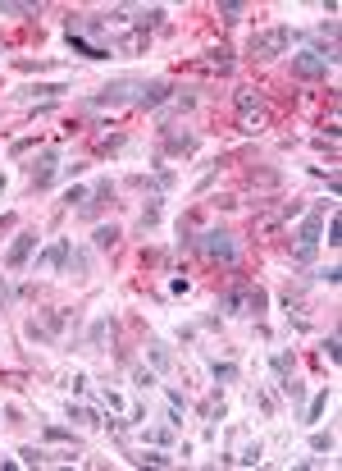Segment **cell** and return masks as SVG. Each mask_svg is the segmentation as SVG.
<instances>
[{"instance_id":"4316f807","label":"cell","mask_w":342,"mask_h":471,"mask_svg":"<svg viewBox=\"0 0 342 471\" xmlns=\"http://www.w3.org/2000/svg\"><path fill=\"white\" fill-rule=\"evenodd\" d=\"M342 243V220L334 215V220H329V247H338Z\"/></svg>"},{"instance_id":"d6a6232c","label":"cell","mask_w":342,"mask_h":471,"mask_svg":"<svg viewBox=\"0 0 342 471\" xmlns=\"http://www.w3.org/2000/svg\"><path fill=\"white\" fill-rule=\"evenodd\" d=\"M0 192H5V174H0Z\"/></svg>"},{"instance_id":"484cf974","label":"cell","mask_w":342,"mask_h":471,"mask_svg":"<svg viewBox=\"0 0 342 471\" xmlns=\"http://www.w3.org/2000/svg\"><path fill=\"white\" fill-rule=\"evenodd\" d=\"M310 448H315V453H329V448H334V435H324V430L310 435Z\"/></svg>"},{"instance_id":"9c48e42d","label":"cell","mask_w":342,"mask_h":471,"mask_svg":"<svg viewBox=\"0 0 342 471\" xmlns=\"http://www.w3.org/2000/svg\"><path fill=\"white\" fill-rule=\"evenodd\" d=\"M68 252H73V238H55V243L37 256V270H68Z\"/></svg>"},{"instance_id":"3957f363","label":"cell","mask_w":342,"mask_h":471,"mask_svg":"<svg viewBox=\"0 0 342 471\" xmlns=\"http://www.w3.org/2000/svg\"><path fill=\"white\" fill-rule=\"evenodd\" d=\"M292 46V28H269V32H256L247 42V55L251 60H274V55H288Z\"/></svg>"},{"instance_id":"4fadbf2b","label":"cell","mask_w":342,"mask_h":471,"mask_svg":"<svg viewBox=\"0 0 342 471\" xmlns=\"http://www.w3.org/2000/svg\"><path fill=\"white\" fill-rule=\"evenodd\" d=\"M164 147L173 156H188V151H197V133H164Z\"/></svg>"},{"instance_id":"30bf717a","label":"cell","mask_w":342,"mask_h":471,"mask_svg":"<svg viewBox=\"0 0 342 471\" xmlns=\"http://www.w3.org/2000/svg\"><path fill=\"white\" fill-rule=\"evenodd\" d=\"M55 174H60V151L51 147V151H42V160L32 165V184H37V188H51Z\"/></svg>"},{"instance_id":"ac0fdd59","label":"cell","mask_w":342,"mask_h":471,"mask_svg":"<svg viewBox=\"0 0 342 471\" xmlns=\"http://www.w3.org/2000/svg\"><path fill=\"white\" fill-rule=\"evenodd\" d=\"M68 266H73L78 275H92V252H83V247H73V252H68Z\"/></svg>"},{"instance_id":"9a60e30c","label":"cell","mask_w":342,"mask_h":471,"mask_svg":"<svg viewBox=\"0 0 342 471\" xmlns=\"http://www.w3.org/2000/svg\"><path fill=\"white\" fill-rule=\"evenodd\" d=\"M64 92V83H37V88H23L18 92V101H37V96H42V101H51V96H60Z\"/></svg>"},{"instance_id":"1f68e13d","label":"cell","mask_w":342,"mask_h":471,"mask_svg":"<svg viewBox=\"0 0 342 471\" xmlns=\"http://www.w3.org/2000/svg\"><path fill=\"white\" fill-rule=\"evenodd\" d=\"M0 316H5V284H0Z\"/></svg>"},{"instance_id":"7c38bea8","label":"cell","mask_w":342,"mask_h":471,"mask_svg":"<svg viewBox=\"0 0 342 471\" xmlns=\"http://www.w3.org/2000/svg\"><path fill=\"white\" fill-rule=\"evenodd\" d=\"M64 37H68V46H73V55H83V60H110V46L92 42V37H73V32H64Z\"/></svg>"},{"instance_id":"7402d4cb","label":"cell","mask_w":342,"mask_h":471,"mask_svg":"<svg viewBox=\"0 0 342 471\" xmlns=\"http://www.w3.org/2000/svg\"><path fill=\"white\" fill-rule=\"evenodd\" d=\"M324 407H329V389H319L315 403H310V412H306V421H319V417H324Z\"/></svg>"},{"instance_id":"277c9868","label":"cell","mask_w":342,"mask_h":471,"mask_svg":"<svg viewBox=\"0 0 342 471\" xmlns=\"http://www.w3.org/2000/svg\"><path fill=\"white\" fill-rule=\"evenodd\" d=\"M288 64H292L297 78H329V69L338 64V55L334 51H297V55H288Z\"/></svg>"},{"instance_id":"8992f818","label":"cell","mask_w":342,"mask_h":471,"mask_svg":"<svg viewBox=\"0 0 342 471\" xmlns=\"http://www.w3.org/2000/svg\"><path fill=\"white\" fill-rule=\"evenodd\" d=\"M238 119H242V133H260L265 110H260V92L256 88H238Z\"/></svg>"},{"instance_id":"ffe728a7","label":"cell","mask_w":342,"mask_h":471,"mask_svg":"<svg viewBox=\"0 0 342 471\" xmlns=\"http://www.w3.org/2000/svg\"><path fill=\"white\" fill-rule=\"evenodd\" d=\"M68 417H73L78 426H101V417H96V412H87V407H73V403H68Z\"/></svg>"},{"instance_id":"52a82bcc","label":"cell","mask_w":342,"mask_h":471,"mask_svg":"<svg viewBox=\"0 0 342 471\" xmlns=\"http://www.w3.org/2000/svg\"><path fill=\"white\" fill-rule=\"evenodd\" d=\"M137 78H119V83H105L96 96H87V105H123V101H137Z\"/></svg>"},{"instance_id":"e0dca14e","label":"cell","mask_w":342,"mask_h":471,"mask_svg":"<svg viewBox=\"0 0 342 471\" xmlns=\"http://www.w3.org/2000/svg\"><path fill=\"white\" fill-rule=\"evenodd\" d=\"M205 55H210V64H214L219 73L233 69V51H228V46H214V51H205Z\"/></svg>"},{"instance_id":"83f0119b","label":"cell","mask_w":342,"mask_h":471,"mask_svg":"<svg viewBox=\"0 0 342 471\" xmlns=\"http://www.w3.org/2000/svg\"><path fill=\"white\" fill-rule=\"evenodd\" d=\"M214 380H224V384L238 380V366H219V362H214Z\"/></svg>"},{"instance_id":"f546056e","label":"cell","mask_w":342,"mask_h":471,"mask_svg":"<svg viewBox=\"0 0 342 471\" xmlns=\"http://www.w3.org/2000/svg\"><path fill=\"white\" fill-rule=\"evenodd\" d=\"M324 357L338 362V334H329V339H324Z\"/></svg>"},{"instance_id":"5b68a950","label":"cell","mask_w":342,"mask_h":471,"mask_svg":"<svg viewBox=\"0 0 342 471\" xmlns=\"http://www.w3.org/2000/svg\"><path fill=\"white\" fill-rule=\"evenodd\" d=\"M319 243H324V215L315 210V215H306V220H301V229H297V252H292V261L306 266L310 256H315Z\"/></svg>"},{"instance_id":"5bb4252c","label":"cell","mask_w":342,"mask_h":471,"mask_svg":"<svg viewBox=\"0 0 342 471\" xmlns=\"http://www.w3.org/2000/svg\"><path fill=\"white\" fill-rule=\"evenodd\" d=\"M92 243L101 247V252H114V247H119V225H96Z\"/></svg>"},{"instance_id":"2e32d148","label":"cell","mask_w":342,"mask_h":471,"mask_svg":"<svg viewBox=\"0 0 342 471\" xmlns=\"http://www.w3.org/2000/svg\"><path fill=\"white\" fill-rule=\"evenodd\" d=\"M42 5H32V0H5L0 5V14H9V18H23V14H37Z\"/></svg>"},{"instance_id":"f1b7e54d","label":"cell","mask_w":342,"mask_h":471,"mask_svg":"<svg viewBox=\"0 0 342 471\" xmlns=\"http://www.w3.org/2000/svg\"><path fill=\"white\" fill-rule=\"evenodd\" d=\"M238 463H247V467H256V463H260V444H251V448H247V453H242V458H238Z\"/></svg>"},{"instance_id":"d4e9b609","label":"cell","mask_w":342,"mask_h":471,"mask_svg":"<svg viewBox=\"0 0 342 471\" xmlns=\"http://www.w3.org/2000/svg\"><path fill=\"white\" fill-rule=\"evenodd\" d=\"M18 463L37 467V463H46V453H42V448H18Z\"/></svg>"},{"instance_id":"cb8c5ba5","label":"cell","mask_w":342,"mask_h":471,"mask_svg":"<svg viewBox=\"0 0 342 471\" xmlns=\"http://www.w3.org/2000/svg\"><path fill=\"white\" fill-rule=\"evenodd\" d=\"M242 9H247V5H238V0H228V5H219L224 23H238V18H242Z\"/></svg>"},{"instance_id":"ba28073f","label":"cell","mask_w":342,"mask_h":471,"mask_svg":"<svg viewBox=\"0 0 342 471\" xmlns=\"http://www.w3.org/2000/svg\"><path fill=\"white\" fill-rule=\"evenodd\" d=\"M32 247H37V229H18V238L9 243L5 266H9V270H23V266H28V256H32Z\"/></svg>"},{"instance_id":"4dcf8cb0","label":"cell","mask_w":342,"mask_h":471,"mask_svg":"<svg viewBox=\"0 0 342 471\" xmlns=\"http://www.w3.org/2000/svg\"><path fill=\"white\" fill-rule=\"evenodd\" d=\"M133 380H137V384H142V389H146V384H155V376H151V371H142V366H137V371H133Z\"/></svg>"},{"instance_id":"7a4b0ae2","label":"cell","mask_w":342,"mask_h":471,"mask_svg":"<svg viewBox=\"0 0 342 471\" xmlns=\"http://www.w3.org/2000/svg\"><path fill=\"white\" fill-rule=\"evenodd\" d=\"M197 247L205 256H210V261H219V266H238V238L228 234V229H205V234L197 238Z\"/></svg>"},{"instance_id":"603a6c76","label":"cell","mask_w":342,"mask_h":471,"mask_svg":"<svg viewBox=\"0 0 342 471\" xmlns=\"http://www.w3.org/2000/svg\"><path fill=\"white\" fill-rule=\"evenodd\" d=\"M137 463H146V467H169L173 458H169V453H160V448H151V453H142Z\"/></svg>"},{"instance_id":"d6986e66","label":"cell","mask_w":342,"mask_h":471,"mask_svg":"<svg viewBox=\"0 0 342 471\" xmlns=\"http://www.w3.org/2000/svg\"><path fill=\"white\" fill-rule=\"evenodd\" d=\"M146 352H151V362H155V371H169V348H164V343H146Z\"/></svg>"},{"instance_id":"8fae6325","label":"cell","mask_w":342,"mask_h":471,"mask_svg":"<svg viewBox=\"0 0 342 471\" xmlns=\"http://www.w3.org/2000/svg\"><path fill=\"white\" fill-rule=\"evenodd\" d=\"M173 88H169V83H164V78H155V83H142V88H137V101L133 105H142V110H151V105H160L164 101V96H169Z\"/></svg>"},{"instance_id":"44dd1931","label":"cell","mask_w":342,"mask_h":471,"mask_svg":"<svg viewBox=\"0 0 342 471\" xmlns=\"http://www.w3.org/2000/svg\"><path fill=\"white\" fill-rule=\"evenodd\" d=\"M155 225H160V201L142 206V234H146V229H155Z\"/></svg>"},{"instance_id":"6da1fadb","label":"cell","mask_w":342,"mask_h":471,"mask_svg":"<svg viewBox=\"0 0 342 471\" xmlns=\"http://www.w3.org/2000/svg\"><path fill=\"white\" fill-rule=\"evenodd\" d=\"M219 306L228 316H260L269 306V293L260 284H238V288H228V293L219 297Z\"/></svg>"}]
</instances>
